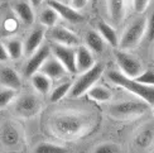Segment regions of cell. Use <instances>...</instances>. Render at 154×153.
I'll return each mask as SVG.
<instances>
[{
	"instance_id": "cell-31",
	"label": "cell",
	"mask_w": 154,
	"mask_h": 153,
	"mask_svg": "<svg viewBox=\"0 0 154 153\" xmlns=\"http://www.w3.org/2000/svg\"><path fill=\"white\" fill-rule=\"evenodd\" d=\"M145 36H146V38H148L149 42H154V11L150 14L148 20H146Z\"/></svg>"
},
{
	"instance_id": "cell-32",
	"label": "cell",
	"mask_w": 154,
	"mask_h": 153,
	"mask_svg": "<svg viewBox=\"0 0 154 153\" xmlns=\"http://www.w3.org/2000/svg\"><path fill=\"white\" fill-rule=\"evenodd\" d=\"M150 0H133V8L138 14H143V13L148 9Z\"/></svg>"
},
{
	"instance_id": "cell-6",
	"label": "cell",
	"mask_w": 154,
	"mask_h": 153,
	"mask_svg": "<svg viewBox=\"0 0 154 153\" xmlns=\"http://www.w3.org/2000/svg\"><path fill=\"white\" fill-rule=\"evenodd\" d=\"M115 58H116V62L120 67V72L130 79H135L144 71L142 62L123 49H119L115 52Z\"/></svg>"
},
{
	"instance_id": "cell-28",
	"label": "cell",
	"mask_w": 154,
	"mask_h": 153,
	"mask_svg": "<svg viewBox=\"0 0 154 153\" xmlns=\"http://www.w3.org/2000/svg\"><path fill=\"white\" fill-rule=\"evenodd\" d=\"M17 95V90L10 87H4L0 90V108H5L14 100Z\"/></svg>"
},
{
	"instance_id": "cell-25",
	"label": "cell",
	"mask_w": 154,
	"mask_h": 153,
	"mask_svg": "<svg viewBox=\"0 0 154 153\" xmlns=\"http://www.w3.org/2000/svg\"><path fill=\"white\" fill-rule=\"evenodd\" d=\"M87 95L92 100L97 101V103H106L111 99V91L109 89L104 87V86H96L94 85L90 90L87 91Z\"/></svg>"
},
{
	"instance_id": "cell-10",
	"label": "cell",
	"mask_w": 154,
	"mask_h": 153,
	"mask_svg": "<svg viewBox=\"0 0 154 153\" xmlns=\"http://www.w3.org/2000/svg\"><path fill=\"white\" fill-rule=\"evenodd\" d=\"M49 56H51V47H48V46L41 47L37 52H34L30 56L29 61L27 62V65L24 67V75L30 77L32 75L38 72L41 70L42 65L47 61V58Z\"/></svg>"
},
{
	"instance_id": "cell-13",
	"label": "cell",
	"mask_w": 154,
	"mask_h": 153,
	"mask_svg": "<svg viewBox=\"0 0 154 153\" xmlns=\"http://www.w3.org/2000/svg\"><path fill=\"white\" fill-rule=\"evenodd\" d=\"M95 65V57L86 46H80L76 49V68L77 72H85Z\"/></svg>"
},
{
	"instance_id": "cell-23",
	"label": "cell",
	"mask_w": 154,
	"mask_h": 153,
	"mask_svg": "<svg viewBox=\"0 0 154 153\" xmlns=\"http://www.w3.org/2000/svg\"><path fill=\"white\" fill-rule=\"evenodd\" d=\"M6 51L11 60H19L24 55V43L18 38H11L5 43Z\"/></svg>"
},
{
	"instance_id": "cell-19",
	"label": "cell",
	"mask_w": 154,
	"mask_h": 153,
	"mask_svg": "<svg viewBox=\"0 0 154 153\" xmlns=\"http://www.w3.org/2000/svg\"><path fill=\"white\" fill-rule=\"evenodd\" d=\"M85 42H86V47L91 51V52L97 53V55L104 52L105 41L97 30H94V29L87 30L86 37H85Z\"/></svg>"
},
{
	"instance_id": "cell-16",
	"label": "cell",
	"mask_w": 154,
	"mask_h": 153,
	"mask_svg": "<svg viewBox=\"0 0 154 153\" xmlns=\"http://www.w3.org/2000/svg\"><path fill=\"white\" fill-rule=\"evenodd\" d=\"M44 32L43 28H34L29 33L27 41L24 42V53L27 56H32L34 52H37L41 48V44L44 39Z\"/></svg>"
},
{
	"instance_id": "cell-20",
	"label": "cell",
	"mask_w": 154,
	"mask_h": 153,
	"mask_svg": "<svg viewBox=\"0 0 154 153\" xmlns=\"http://www.w3.org/2000/svg\"><path fill=\"white\" fill-rule=\"evenodd\" d=\"M134 141L139 148H149L154 143V126L146 124L143 128H140L135 134Z\"/></svg>"
},
{
	"instance_id": "cell-22",
	"label": "cell",
	"mask_w": 154,
	"mask_h": 153,
	"mask_svg": "<svg viewBox=\"0 0 154 153\" xmlns=\"http://www.w3.org/2000/svg\"><path fill=\"white\" fill-rule=\"evenodd\" d=\"M30 81H32L33 87L39 94L46 95L49 91V89H51V79L48 77L47 75H44L42 72H35L34 75L30 76Z\"/></svg>"
},
{
	"instance_id": "cell-24",
	"label": "cell",
	"mask_w": 154,
	"mask_h": 153,
	"mask_svg": "<svg viewBox=\"0 0 154 153\" xmlns=\"http://www.w3.org/2000/svg\"><path fill=\"white\" fill-rule=\"evenodd\" d=\"M58 13H57L52 6H47V8H44L41 14H39V22L43 27H47V28H52L56 25L57 20H58Z\"/></svg>"
},
{
	"instance_id": "cell-34",
	"label": "cell",
	"mask_w": 154,
	"mask_h": 153,
	"mask_svg": "<svg viewBox=\"0 0 154 153\" xmlns=\"http://www.w3.org/2000/svg\"><path fill=\"white\" fill-rule=\"evenodd\" d=\"M88 0H71V6L75 8L76 10H80V9H83L86 6Z\"/></svg>"
},
{
	"instance_id": "cell-29",
	"label": "cell",
	"mask_w": 154,
	"mask_h": 153,
	"mask_svg": "<svg viewBox=\"0 0 154 153\" xmlns=\"http://www.w3.org/2000/svg\"><path fill=\"white\" fill-rule=\"evenodd\" d=\"M137 82L145 86H152L154 87V71L153 70H148V71H143L139 76H137L135 79Z\"/></svg>"
},
{
	"instance_id": "cell-33",
	"label": "cell",
	"mask_w": 154,
	"mask_h": 153,
	"mask_svg": "<svg viewBox=\"0 0 154 153\" xmlns=\"http://www.w3.org/2000/svg\"><path fill=\"white\" fill-rule=\"evenodd\" d=\"M10 58L9 55H8V51H6L5 44L0 42V62H5Z\"/></svg>"
},
{
	"instance_id": "cell-21",
	"label": "cell",
	"mask_w": 154,
	"mask_h": 153,
	"mask_svg": "<svg viewBox=\"0 0 154 153\" xmlns=\"http://www.w3.org/2000/svg\"><path fill=\"white\" fill-rule=\"evenodd\" d=\"M97 32L101 34V37L104 38V41L107 42L111 47H116L119 44V38L118 33L110 24H107L104 20H100L97 23Z\"/></svg>"
},
{
	"instance_id": "cell-3",
	"label": "cell",
	"mask_w": 154,
	"mask_h": 153,
	"mask_svg": "<svg viewBox=\"0 0 154 153\" xmlns=\"http://www.w3.org/2000/svg\"><path fill=\"white\" fill-rule=\"evenodd\" d=\"M148 110H149V104H146L145 101L142 103V101L125 100L110 105L109 114L115 119L126 120V119H135L143 117Z\"/></svg>"
},
{
	"instance_id": "cell-12",
	"label": "cell",
	"mask_w": 154,
	"mask_h": 153,
	"mask_svg": "<svg viewBox=\"0 0 154 153\" xmlns=\"http://www.w3.org/2000/svg\"><path fill=\"white\" fill-rule=\"evenodd\" d=\"M39 72L47 75L51 80H61L68 73V71L66 70V67L62 65V63L56 58V57H48L47 61L43 63Z\"/></svg>"
},
{
	"instance_id": "cell-2",
	"label": "cell",
	"mask_w": 154,
	"mask_h": 153,
	"mask_svg": "<svg viewBox=\"0 0 154 153\" xmlns=\"http://www.w3.org/2000/svg\"><path fill=\"white\" fill-rule=\"evenodd\" d=\"M107 77L112 84L125 89V90L130 91L134 95H137V96H139L143 101H145L146 104L154 105V87L139 84V82H137L134 79L128 77L124 73L118 72V71L107 72Z\"/></svg>"
},
{
	"instance_id": "cell-11",
	"label": "cell",
	"mask_w": 154,
	"mask_h": 153,
	"mask_svg": "<svg viewBox=\"0 0 154 153\" xmlns=\"http://www.w3.org/2000/svg\"><path fill=\"white\" fill-rule=\"evenodd\" d=\"M47 4L58 13V15L61 18H63L65 20L69 22V23H80L83 20L82 14H80L79 10H76L75 8H72L71 5H66L63 4L60 0H47Z\"/></svg>"
},
{
	"instance_id": "cell-30",
	"label": "cell",
	"mask_w": 154,
	"mask_h": 153,
	"mask_svg": "<svg viewBox=\"0 0 154 153\" xmlns=\"http://www.w3.org/2000/svg\"><path fill=\"white\" fill-rule=\"evenodd\" d=\"M94 153H120V149L112 143H102L95 148Z\"/></svg>"
},
{
	"instance_id": "cell-4",
	"label": "cell",
	"mask_w": 154,
	"mask_h": 153,
	"mask_svg": "<svg viewBox=\"0 0 154 153\" xmlns=\"http://www.w3.org/2000/svg\"><path fill=\"white\" fill-rule=\"evenodd\" d=\"M104 70H105L104 63L99 62V63H95L87 71L82 72L80 77L72 84V87L69 90V96L79 98V96H82L83 94H86L99 81L101 75L104 73Z\"/></svg>"
},
{
	"instance_id": "cell-1",
	"label": "cell",
	"mask_w": 154,
	"mask_h": 153,
	"mask_svg": "<svg viewBox=\"0 0 154 153\" xmlns=\"http://www.w3.org/2000/svg\"><path fill=\"white\" fill-rule=\"evenodd\" d=\"M51 128L56 137L71 139L83 133L86 128V120L79 114H62L52 120Z\"/></svg>"
},
{
	"instance_id": "cell-14",
	"label": "cell",
	"mask_w": 154,
	"mask_h": 153,
	"mask_svg": "<svg viewBox=\"0 0 154 153\" xmlns=\"http://www.w3.org/2000/svg\"><path fill=\"white\" fill-rule=\"evenodd\" d=\"M11 9L25 25H30L34 23L35 17H34L33 6L30 5V3H27L24 0H17V2L11 4Z\"/></svg>"
},
{
	"instance_id": "cell-8",
	"label": "cell",
	"mask_w": 154,
	"mask_h": 153,
	"mask_svg": "<svg viewBox=\"0 0 154 153\" xmlns=\"http://www.w3.org/2000/svg\"><path fill=\"white\" fill-rule=\"evenodd\" d=\"M42 105L34 95H24L19 98L15 103V111L19 117L32 118L41 111Z\"/></svg>"
},
{
	"instance_id": "cell-18",
	"label": "cell",
	"mask_w": 154,
	"mask_h": 153,
	"mask_svg": "<svg viewBox=\"0 0 154 153\" xmlns=\"http://www.w3.org/2000/svg\"><path fill=\"white\" fill-rule=\"evenodd\" d=\"M109 15L112 23L119 24L124 20L128 10V0H107Z\"/></svg>"
},
{
	"instance_id": "cell-27",
	"label": "cell",
	"mask_w": 154,
	"mask_h": 153,
	"mask_svg": "<svg viewBox=\"0 0 154 153\" xmlns=\"http://www.w3.org/2000/svg\"><path fill=\"white\" fill-rule=\"evenodd\" d=\"M34 152L35 153H68L67 149L65 147H62V145L54 144V143H48V142L39 143L37 145Z\"/></svg>"
},
{
	"instance_id": "cell-7",
	"label": "cell",
	"mask_w": 154,
	"mask_h": 153,
	"mask_svg": "<svg viewBox=\"0 0 154 153\" xmlns=\"http://www.w3.org/2000/svg\"><path fill=\"white\" fill-rule=\"evenodd\" d=\"M51 53L58 60L69 73H76V49L73 47L62 46L58 43H53L51 46Z\"/></svg>"
},
{
	"instance_id": "cell-17",
	"label": "cell",
	"mask_w": 154,
	"mask_h": 153,
	"mask_svg": "<svg viewBox=\"0 0 154 153\" xmlns=\"http://www.w3.org/2000/svg\"><path fill=\"white\" fill-rule=\"evenodd\" d=\"M19 139H20V134H19V130L14 126V124L6 122L0 126V141L4 145L14 147L19 143Z\"/></svg>"
},
{
	"instance_id": "cell-35",
	"label": "cell",
	"mask_w": 154,
	"mask_h": 153,
	"mask_svg": "<svg viewBox=\"0 0 154 153\" xmlns=\"http://www.w3.org/2000/svg\"><path fill=\"white\" fill-rule=\"evenodd\" d=\"M30 2V5L33 6V8H39L41 4L43 3V0H29Z\"/></svg>"
},
{
	"instance_id": "cell-26",
	"label": "cell",
	"mask_w": 154,
	"mask_h": 153,
	"mask_svg": "<svg viewBox=\"0 0 154 153\" xmlns=\"http://www.w3.org/2000/svg\"><path fill=\"white\" fill-rule=\"evenodd\" d=\"M71 87H72L71 82H63V84L58 85L52 91V94H51V101H52V103H57V101L62 100L67 94H69Z\"/></svg>"
},
{
	"instance_id": "cell-5",
	"label": "cell",
	"mask_w": 154,
	"mask_h": 153,
	"mask_svg": "<svg viewBox=\"0 0 154 153\" xmlns=\"http://www.w3.org/2000/svg\"><path fill=\"white\" fill-rule=\"evenodd\" d=\"M145 29H146L145 18H138L134 22H131L120 37L118 44L119 48L123 51H128L138 47L140 42H142L143 37L145 36Z\"/></svg>"
},
{
	"instance_id": "cell-9",
	"label": "cell",
	"mask_w": 154,
	"mask_h": 153,
	"mask_svg": "<svg viewBox=\"0 0 154 153\" xmlns=\"http://www.w3.org/2000/svg\"><path fill=\"white\" fill-rule=\"evenodd\" d=\"M51 38L58 44L68 47H79L80 46V38L75 34L72 30H69L65 27H60V25H54L49 32Z\"/></svg>"
},
{
	"instance_id": "cell-15",
	"label": "cell",
	"mask_w": 154,
	"mask_h": 153,
	"mask_svg": "<svg viewBox=\"0 0 154 153\" xmlns=\"http://www.w3.org/2000/svg\"><path fill=\"white\" fill-rule=\"evenodd\" d=\"M0 85L18 90L22 86L20 76L18 75L14 68L9 66H0Z\"/></svg>"
}]
</instances>
